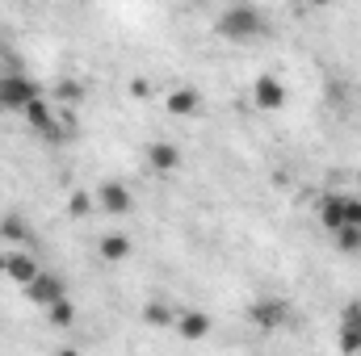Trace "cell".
<instances>
[{
    "instance_id": "cell-1",
    "label": "cell",
    "mask_w": 361,
    "mask_h": 356,
    "mask_svg": "<svg viewBox=\"0 0 361 356\" xmlns=\"http://www.w3.org/2000/svg\"><path fill=\"white\" fill-rule=\"evenodd\" d=\"M219 34L227 42H257V38H265V8L261 4H227L219 13Z\"/></svg>"
},
{
    "instance_id": "cell-2",
    "label": "cell",
    "mask_w": 361,
    "mask_h": 356,
    "mask_svg": "<svg viewBox=\"0 0 361 356\" xmlns=\"http://www.w3.org/2000/svg\"><path fill=\"white\" fill-rule=\"evenodd\" d=\"M25 122H30L42 139H51V143H68V139H72V122H63V117H59V109L51 105V96L34 101V105L25 109Z\"/></svg>"
},
{
    "instance_id": "cell-3",
    "label": "cell",
    "mask_w": 361,
    "mask_h": 356,
    "mask_svg": "<svg viewBox=\"0 0 361 356\" xmlns=\"http://www.w3.org/2000/svg\"><path fill=\"white\" fill-rule=\"evenodd\" d=\"M34 101H42V89H38L25 72H4V76H0V109L25 113Z\"/></svg>"
},
{
    "instance_id": "cell-4",
    "label": "cell",
    "mask_w": 361,
    "mask_h": 356,
    "mask_svg": "<svg viewBox=\"0 0 361 356\" xmlns=\"http://www.w3.org/2000/svg\"><path fill=\"white\" fill-rule=\"evenodd\" d=\"M286 101H290V89L281 84V76L265 72V76H257V80H252V105H257V109L277 113V109H286Z\"/></svg>"
},
{
    "instance_id": "cell-5",
    "label": "cell",
    "mask_w": 361,
    "mask_h": 356,
    "mask_svg": "<svg viewBox=\"0 0 361 356\" xmlns=\"http://www.w3.org/2000/svg\"><path fill=\"white\" fill-rule=\"evenodd\" d=\"M25 293H30V302H34V306H42V310H47V306H55V302H63V298H68V285H63V276H59V272H47V268H42V272L25 285Z\"/></svg>"
},
{
    "instance_id": "cell-6",
    "label": "cell",
    "mask_w": 361,
    "mask_h": 356,
    "mask_svg": "<svg viewBox=\"0 0 361 356\" xmlns=\"http://www.w3.org/2000/svg\"><path fill=\"white\" fill-rule=\"evenodd\" d=\"M248 319H252L261 331H277V327L290 323V306H286L281 298H261V302L248 306Z\"/></svg>"
},
{
    "instance_id": "cell-7",
    "label": "cell",
    "mask_w": 361,
    "mask_h": 356,
    "mask_svg": "<svg viewBox=\"0 0 361 356\" xmlns=\"http://www.w3.org/2000/svg\"><path fill=\"white\" fill-rule=\"evenodd\" d=\"M341 352L361 356V298H353L341 310Z\"/></svg>"
},
{
    "instance_id": "cell-8",
    "label": "cell",
    "mask_w": 361,
    "mask_h": 356,
    "mask_svg": "<svg viewBox=\"0 0 361 356\" xmlns=\"http://www.w3.org/2000/svg\"><path fill=\"white\" fill-rule=\"evenodd\" d=\"M92 201H97V210H105V214H114V218H118V214H126V210H130V201H135V197H130V189H126L122 180H105V184L92 193Z\"/></svg>"
},
{
    "instance_id": "cell-9",
    "label": "cell",
    "mask_w": 361,
    "mask_h": 356,
    "mask_svg": "<svg viewBox=\"0 0 361 356\" xmlns=\"http://www.w3.org/2000/svg\"><path fill=\"white\" fill-rule=\"evenodd\" d=\"M173 331H177L180 340L197 344V340H206V336L214 331V319H210L206 310H177V323H173Z\"/></svg>"
},
{
    "instance_id": "cell-10",
    "label": "cell",
    "mask_w": 361,
    "mask_h": 356,
    "mask_svg": "<svg viewBox=\"0 0 361 356\" xmlns=\"http://www.w3.org/2000/svg\"><path fill=\"white\" fill-rule=\"evenodd\" d=\"M180 164H185V155H180L177 143H164V139H160V143L147 147V168H152L156 177H173Z\"/></svg>"
},
{
    "instance_id": "cell-11",
    "label": "cell",
    "mask_w": 361,
    "mask_h": 356,
    "mask_svg": "<svg viewBox=\"0 0 361 356\" xmlns=\"http://www.w3.org/2000/svg\"><path fill=\"white\" fill-rule=\"evenodd\" d=\"M0 268H4V276L8 281H17V285H30L42 268H38V260L34 256H25V252H8L4 260H0Z\"/></svg>"
},
{
    "instance_id": "cell-12",
    "label": "cell",
    "mask_w": 361,
    "mask_h": 356,
    "mask_svg": "<svg viewBox=\"0 0 361 356\" xmlns=\"http://www.w3.org/2000/svg\"><path fill=\"white\" fill-rule=\"evenodd\" d=\"M164 109H169L173 117H193V113L202 109V92L197 89H173L169 101H164Z\"/></svg>"
},
{
    "instance_id": "cell-13",
    "label": "cell",
    "mask_w": 361,
    "mask_h": 356,
    "mask_svg": "<svg viewBox=\"0 0 361 356\" xmlns=\"http://www.w3.org/2000/svg\"><path fill=\"white\" fill-rule=\"evenodd\" d=\"M345 197H349V193H328V197L319 201V222H324L328 231H345Z\"/></svg>"
},
{
    "instance_id": "cell-14",
    "label": "cell",
    "mask_w": 361,
    "mask_h": 356,
    "mask_svg": "<svg viewBox=\"0 0 361 356\" xmlns=\"http://www.w3.org/2000/svg\"><path fill=\"white\" fill-rule=\"evenodd\" d=\"M97 252H101V260H105V265H122V260L130 256V239H126V235H118V231H114V235H101Z\"/></svg>"
},
{
    "instance_id": "cell-15",
    "label": "cell",
    "mask_w": 361,
    "mask_h": 356,
    "mask_svg": "<svg viewBox=\"0 0 361 356\" xmlns=\"http://www.w3.org/2000/svg\"><path fill=\"white\" fill-rule=\"evenodd\" d=\"M143 323H147V327H173V323H177V310H173L169 302H147V306H143Z\"/></svg>"
},
{
    "instance_id": "cell-16",
    "label": "cell",
    "mask_w": 361,
    "mask_h": 356,
    "mask_svg": "<svg viewBox=\"0 0 361 356\" xmlns=\"http://www.w3.org/2000/svg\"><path fill=\"white\" fill-rule=\"evenodd\" d=\"M0 239H8V243H25V239H30L25 218H21V214H4V218H0Z\"/></svg>"
},
{
    "instance_id": "cell-17",
    "label": "cell",
    "mask_w": 361,
    "mask_h": 356,
    "mask_svg": "<svg viewBox=\"0 0 361 356\" xmlns=\"http://www.w3.org/2000/svg\"><path fill=\"white\" fill-rule=\"evenodd\" d=\"M76 101H85V84L80 80H59L51 89V105H76Z\"/></svg>"
},
{
    "instance_id": "cell-18",
    "label": "cell",
    "mask_w": 361,
    "mask_h": 356,
    "mask_svg": "<svg viewBox=\"0 0 361 356\" xmlns=\"http://www.w3.org/2000/svg\"><path fill=\"white\" fill-rule=\"evenodd\" d=\"M47 323H51V327H72V323H76V302L63 298V302L47 306Z\"/></svg>"
},
{
    "instance_id": "cell-19",
    "label": "cell",
    "mask_w": 361,
    "mask_h": 356,
    "mask_svg": "<svg viewBox=\"0 0 361 356\" xmlns=\"http://www.w3.org/2000/svg\"><path fill=\"white\" fill-rule=\"evenodd\" d=\"M92 205H97V201H92V193H85V189H76V193L68 197V214H72V218H85Z\"/></svg>"
},
{
    "instance_id": "cell-20",
    "label": "cell",
    "mask_w": 361,
    "mask_h": 356,
    "mask_svg": "<svg viewBox=\"0 0 361 356\" xmlns=\"http://www.w3.org/2000/svg\"><path fill=\"white\" fill-rule=\"evenodd\" d=\"M336 248H341V252H349V256H357V252H361V231H357V227L336 231Z\"/></svg>"
},
{
    "instance_id": "cell-21",
    "label": "cell",
    "mask_w": 361,
    "mask_h": 356,
    "mask_svg": "<svg viewBox=\"0 0 361 356\" xmlns=\"http://www.w3.org/2000/svg\"><path fill=\"white\" fill-rule=\"evenodd\" d=\"M345 227L361 231V197H345Z\"/></svg>"
},
{
    "instance_id": "cell-22",
    "label": "cell",
    "mask_w": 361,
    "mask_h": 356,
    "mask_svg": "<svg viewBox=\"0 0 361 356\" xmlns=\"http://www.w3.org/2000/svg\"><path fill=\"white\" fill-rule=\"evenodd\" d=\"M59 356H80V348H59Z\"/></svg>"
},
{
    "instance_id": "cell-23",
    "label": "cell",
    "mask_w": 361,
    "mask_h": 356,
    "mask_svg": "<svg viewBox=\"0 0 361 356\" xmlns=\"http://www.w3.org/2000/svg\"><path fill=\"white\" fill-rule=\"evenodd\" d=\"M357 184H361V172H357Z\"/></svg>"
}]
</instances>
